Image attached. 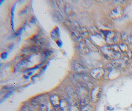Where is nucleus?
<instances>
[{"instance_id":"393cba45","label":"nucleus","mask_w":132,"mask_h":111,"mask_svg":"<svg viewBox=\"0 0 132 111\" xmlns=\"http://www.w3.org/2000/svg\"><path fill=\"white\" fill-rule=\"evenodd\" d=\"M120 35H121V38L125 42H127L128 38V35H127V34L124 32H122V33H121Z\"/></svg>"},{"instance_id":"2eb2a0df","label":"nucleus","mask_w":132,"mask_h":111,"mask_svg":"<svg viewBox=\"0 0 132 111\" xmlns=\"http://www.w3.org/2000/svg\"><path fill=\"white\" fill-rule=\"evenodd\" d=\"M59 108L62 111H67L69 109L68 102L65 100H61L59 105Z\"/></svg>"},{"instance_id":"a878e982","label":"nucleus","mask_w":132,"mask_h":111,"mask_svg":"<svg viewBox=\"0 0 132 111\" xmlns=\"http://www.w3.org/2000/svg\"><path fill=\"white\" fill-rule=\"evenodd\" d=\"M47 111H56L55 107H54L50 103H48Z\"/></svg>"},{"instance_id":"cd10ccee","label":"nucleus","mask_w":132,"mask_h":111,"mask_svg":"<svg viewBox=\"0 0 132 111\" xmlns=\"http://www.w3.org/2000/svg\"><path fill=\"white\" fill-rule=\"evenodd\" d=\"M127 42L129 44H132V32L130 33V34L128 35V38Z\"/></svg>"},{"instance_id":"dca6fc26","label":"nucleus","mask_w":132,"mask_h":111,"mask_svg":"<svg viewBox=\"0 0 132 111\" xmlns=\"http://www.w3.org/2000/svg\"><path fill=\"white\" fill-rule=\"evenodd\" d=\"M64 12L66 15L68 16H71L74 14V11L72 7L69 5V4H66L65 6Z\"/></svg>"},{"instance_id":"c85d7f7f","label":"nucleus","mask_w":132,"mask_h":111,"mask_svg":"<svg viewBox=\"0 0 132 111\" xmlns=\"http://www.w3.org/2000/svg\"><path fill=\"white\" fill-rule=\"evenodd\" d=\"M20 111H31V110L28 106H24L22 108Z\"/></svg>"},{"instance_id":"0eeeda50","label":"nucleus","mask_w":132,"mask_h":111,"mask_svg":"<svg viewBox=\"0 0 132 111\" xmlns=\"http://www.w3.org/2000/svg\"><path fill=\"white\" fill-rule=\"evenodd\" d=\"M101 88L99 86H96L93 89L91 93V98L93 101L96 102L101 97Z\"/></svg>"},{"instance_id":"20e7f679","label":"nucleus","mask_w":132,"mask_h":111,"mask_svg":"<svg viewBox=\"0 0 132 111\" xmlns=\"http://www.w3.org/2000/svg\"><path fill=\"white\" fill-rule=\"evenodd\" d=\"M124 14V10L121 6H117L110 11V17L113 20L119 19L121 18Z\"/></svg>"},{"instance_id":"5701e85b","label":"nucleus","mask_w":132,"mask_h":111,"mask_svg":"<svg viewBox=\"0 0 132 111\" xmlns=\"http://www.w3.org/2000/svg\"><path fill=\"white\" fill-rule=\"evenodd\" d=\"M118 46H119L121 52H128V47L125 44H119Z\"/></svg>"},{"instance_id":"9b49d317","label":"nucleus","mask_w":132,"mask_h":111,"mask_svg":"<svg viewBox=\"0 0 132 111\" xmlns=\"http://www.w3.org/2000/svg\"><path fill=\"white\" fill-rule=\"evenodd\" d=\"M50 103L55 107H59L61 99L57 95H54L50 98Z\"/></svg>"},{"instance_id":"72a5a7b5","label":"nucleus","mask_w":132,"mask_h":111,"mask_svg":"<svg viewBox=\"0 0 132 111\" xmlns=\"http://www.w3.org/2000/svg\"></svg>"},{"instance_id":"aec40b11","label":"nucleus","mask_w":132,"mask_h":111,"mask_svg":"<svg viewBox=\"0 0 132 111\" xmlns=\"http://www.w3.org/2000/svg\"><path fill=\"white\" fill-rule=\"evenodd\" d=\"M47 104L46 102L43 100H40V103H39V106L40 108V110L41 111H47Z\"/></svg>"},{"instance_id":"4be33fe9","label":"nucleus","mask_w":132,"mask_h":111,"mask_svg":"<svg viewBox=\"0 0 132 111\" xmlns=\"http://www.w3.org/2000/svg\"><path fill=\"white\" fill-rule=\"evenodd\" d=\"M86 45L87 46L88 48H91L92 50H95L96 47L94 45V44H93L89 39H86Z\"/></svg>"},{"instance_id":"7ed1b4c3","label":"nucleus","mask_w":132,"mask_h":111,"mask_svg":"<svg viewBox=\"0 0 132 111\" xmlns=\"http://www.w3.org/2000/svg\"><path fill=\"white\" fill-rule=\"evenodd\" d=\"M121 35L120 34L113 31H109L105 35L107 42L111 45H115L119 41Z\"/></svg>"},{"instance_id":"4468645a","label":"nucleus","mask_w":132,"mask_h":111,"mask_svg":"<svg viewBox=\"0 0 132 111\" xmlns=\"http://www.w3.org/2000/svg\"><path fill=\"white\" fill-rule=\"evenodd\" d=\"M51 38L55 41H57L58 40L59 37V30L57 27H55L51 32Z\"/></svg>"},{"instance_id":"412c9836","label":"nucleus","mask_w":132,"mask_h":111,"mask_svg":"<svg viewBox=\"0 0 132 111\" xmlns=\"http://www.w3.org/2000/svg\"><path fill=\"white\" fill-rule=\"evenodd\" d=\"M80 33L83 37L86 38L88 36V32L87 29L85 27H82L80 29Z\"/></svg>"},{"instance_id":"f03ea898","label":"nucleus","mask_w":132,"mask_h":111,"mask_svg":"<svg viewBox=\"0 0 132 111\" xmlns=\"http://www.w3.org/2000/svg\"><path fill=\"white\" fill-rule=\"evenodd\" d=\"M77 94L80 98V101L81 104L83 106L88 105L89 102V99L88 89L87 88L83 86L79 88Z\"/></svg>"},{"instance_id":"bb28decb","label":"nucleus","mask_w":132,"mask_h":111,"mask_svg":"<svg viewBox=\"0 0 132 111\" xmlns=\"http://www.w3.org/2000/svg\"><path fill=\"white\" fill-rule=\"evenodd\" d=\"M92 111V109L91 108L90 106H89L88 105H86L82 107L81 111Z\"/></svg>"},{"instance_id":"2f4dec72","label":"nucleus","mask_w":132,"mask_h":111,"mask_svg":"<svg viewBox=\"0 0 132 111\" xmlns=\"http://www.w3.org/2000/svg\"><path fill=\"white\" fill-rule=\"evenodd\" d=\"M127 52V55L129 57V58L132 59V52L128 51V52Z\"/></svg>"},{"instance_id":"c756f323","label":"nucleus","mask_w":132,"mask_h":111,"mask_svg":"<svg viewBox=\"0 0 132 111\" xmlns=\"http://www.w3.org/2000/svg\"><path fill=\"white\" fill-rule=\"evenodd\" d=\"M51 51H50V50L49 49H45L44 51V53L47 56H49L51 54Z\"/></svg>"},{"instance_id":"423d86ee","label":"nucleus","mask_w":132,"mask_h":111,"mask_svg":"<svg viewBox=\"0 0 132 111\" xmlns=\"http://www.w3.org/2000/svg\"><path fill=\"white\" fill-rule=\"evenodd\" d=\"M104 73V69L102 68H96L92 70L90 72V74L92 78L98 79L103 76Z\"/></svg>"},{"instance_id":"f257e3e1","label":"nucleus","mask_w":132,"mask_h":111,"mask_svg":"<svg viewBox=\"0 0 132 111\" xmlns=\"http://www.w3.org/2000/svg\"><path fill=\"white\" fill-rule=\"evenodd\" d=\"M101 51L104 56L109 60L119 59L120 57L121 50L117 45L104 46L101 48Z\"/></svg>"},{"instance_id":"6ab92c4d","label":"nucleus","mask_w":132,"mask_h":111,"mask_svg":"<svg viewBox=\"0 0 132 111\" xmlns=\"http://www.w3.org/2000/svg\"><path fill=\"white\" fill-rule=\"evenodd\" d=\"M34 41L35 42V43L37 45V46H44L46 42V40L44 39V38H39L37 36L36 37V38L34 39Z\"/></svg>"},{"instance_id":"9d476101","label":"nucleus","mask_w":132,"mask_h":111,"mask_svg":"<svg viewBox=\"0 0 132 111\" xmlns=\"http://www.w3.org/2000/svg\"><path fill=\"white\" fill-rule=\"evenodd\" d=\"M113 67L111 64H107L104 68V73L103 77L105 79L109 78L111 72L113 71Z\"/></svg>"},{"instance_id":"7c9ffc66","label":"nucleus","mask_w":132,"mask_h":111,"mask_svg":"<svg viewBox=\"0 0 132 111\" xmlns=\"http://www.w3.org/2000/svg\"><path fill=\"white\" fill-rule=\"evenodd\" d=\"M7 53L6 52H3L1 54V57L3 59H6L7 57Z\"/></svg>"},{"instance_id":"1a4fd4ad","label":"nucleus","mask_w":132,"mask_h":111,"mask_svg":"<svg viewBox=\"0 0 132 111\" xmlns=\"http://www.w3.org/2000/svg\"><path fill=\"white\" fill-rule=\"evenodd\" d=\"M114 67L116 68H123L126 64L124 60L123 59H117L113 60L111 63Z\"/></svg>"},{"instance_id":"b1692460","label":"nucleus","mask_w":132,"mask_h":111,"mask_svg":"<svg viewBox=\"0 0 132 111\" xmlns=\"http://www.w3.org/2000/svg\"><path fill=\"white\" fill-rule=\"evenodd\" d=\"M57 6L59 7V8L61 10V11H64V8H65V5H64V2H62V1H57Z\"/></svg>"},{"instance_id":"f3484780","label":"nucleus","mask_w":132,"mask_h":111,"mask_svg":"<svg viewBox=\"0 0 132 111\" xmlns=\"http://www.w3.org/2000/svg\"><path fill=\"white\" fill-rule=\"evenodd\" d=\"M52 15V16L54 18V19L57 21H58V22L63 21V17L62 15L61 14V13H59V12L57 11H55L53 12Z\"/></svg>"},{"instance_id":"473e14b6","label":"nucleus","mask_w":132,"mask_h":111,"mask_svg":"<svg viewBox=\"0 0 132 111\" xmlns=\"http://www.w3.org/2000/svg\"><path fill=\"white\" fill-rule=\"evenodd\" d=\"M56 42H57V44L58 45V46H60L62 45V42L60 41V40L58 39V40H57V41H56Z\"/></svg>"},{"instance_id":"39448f33","label":"nucleus","mask_w":132,"mask_h":111,"mask_svg":"<svg viewBox=\"0 0 132 111\" xmlns=\"http://www.w3.org/2000/svg\"><path fill=\"white\" fill-rule=\"evenodd\" d=\"M66 91L67 94L69 96L70 99L73 103V105L76 107H78L79 105L78 95L72 86H68L66 88Z\"/></svg>"},{"instance_id":"f8f14e48","label":"nucleus","mask_w":132,"mask_h":111,"mask_svg":"<svg viewBox=\"0 0 132 111\" xmlns=\"http://www.w3.org/2000/svg\"><path fill=\"white\" fill-rule=\"evenodd\" d=\"M79 52L83 54H87L90 52L89 48H88L87 46L83 43V42H80L79 46Z\"/></svg>"},{"instance_id":"6e6552de","label":"nucleus","mask_w":132,"mask_h":111,"mask_svg":"<svg viewBox=\"0 0 132 111\" xmlns=\"http://www.w3.org/2000/svg\"><path fill=\"white\" fill-rule=\"evenodd\" d=\"M74 67L76 71L80 74H84L88 71L87 68L78 61H76Z\"/></svg>"},{"instance_id":"ddd939ff","label":"nucleus","mask_w":132,"mask_h":111,"mask_svg":"<svg viewBox=\"0 0 132 111\" xmlns=\"http://www.w3.org/2000/svg\"><path fill=\"white\" fill-rule=\"evenodd\" d=\"M28 64V61L26 59H23L21 61H20L17 64L16 66L15 67V68L17 71L21 70L25 68L27 66Z\"/></svg>"},{"instance_id":"a211bd4d","label":"nucleus","mask_w":132,"mask_h":111,"mask_svg":"<svg viewBox=\"0 0 132 111\" xmlns=\"http://www.w3.org/2000/svg\"><path fill=\"white\" fill-rule=\"evenodd\" d=\"M71 36L76 41H79L81 39L80 33L76 30H72L71 31Z\"/></svg>"}]
</instances>
